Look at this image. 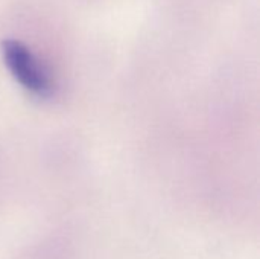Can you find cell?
<instances>
[{"instance_id": "1", "label": "cell", "mask_w": 260, "mask_h": 259, "mask_svg": "<svg viewBox=\"0 0 260 259\" xmlns=\"http://www.w3.org/2000/svg\"><path fill=\"white\" fill-rule=\"evenodd\" d=\"M2 55L14 79L26 92L37 98H47L52 95L53 85L49 73L23 43L5 40L2 43Z\"/></svg>"}]
</instances>
